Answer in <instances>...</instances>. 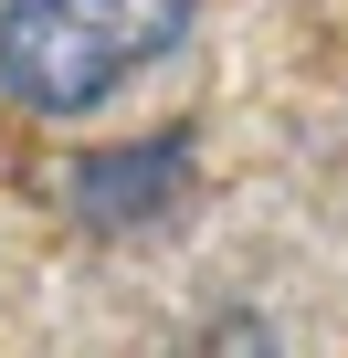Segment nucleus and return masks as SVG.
Returning <instances> with one entry per match:
<instances>
[{"instance_id": "obj_3", "label": "nucleus", "mask_w": 348, "mask_h": 358, "mask_svg": "<svg viewBox=\"0 0 348 358\" xmlns=\"http://www.w3.org/2000/svg\"><path fill=\"white\" fill-rule=\"evenodd\" d=\"M201 358H274V327H264V316H222V327L201 337Z\"/></svg>"}, {"instance_id": "obj_1", "label": "nucleus", "mask_w": 348, "mask_h": 358, "mask_svg": "<svg viewBox=\"0 0 348 358\" xmlns=\"http://www.w3.org/2000/svg\"><path fill=\"white\" fill-rule=\"evenodd\" d=\"M201 0H0V95L22 116H95L158 53H180Z\"/></svg>"}, {"instance_id": "obj_2", "label": "nucleus", "mask_w": 348, "mask_h": 358, "mask_svg": "<svg viewBox=\"0 0 348 358\" xmlns=\"http://www.w3.org/2000/svg\"><path fill=\"white\" fill-rule=\"evenodd\" d=\"M190 190V148L180 137H137V148H95L74 169V211L85 222H158V211H180Z\"/></svg>"}]
</instances>
